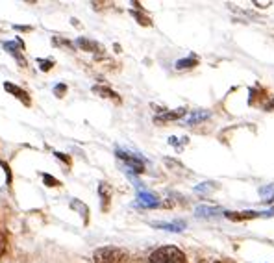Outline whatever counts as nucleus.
Masks as SVG:
<instances>
[{"label": "nucleus", "mask_w": 274, "mask_h": 263, "mask_svg": "<svg viewBox=\"0 0 274 263\" xmlns=\"http://www.w3.org/2000/svg\"><path fill=\"white\" fill-rule=\"evenodd\" d=\"M265 111H274V98L271 102H267V104H265Z\"/></svg>", "instance_id": "26"}, {"label": "nucleus", "mask_w": 274, "mask_h": 263, "mask_svg": "<svg viewBox=\"0 0 274 263\" xmlns=\"http://www.w3.org/2000/svg\"><path fill=\"white\" fill-rule=\"evenodd\" d=\"M39 65H41V69H43V71H50V67L54 65V61H50V60H47V61L39 60Z\"/></svg>", "instance_id": "22"}, {"label": "nucleus", "mask_w": 274, "mask_h": 263, "mask_svg": "<svg viewBox=\"0 0 274 263\" xmlns=\"http://www.w3.org/2000/svg\"><path fill=\"white\" fill-rule=\"evenodd\" d=\"M0 165H2V167H4V169H6V175H7V183H11V171H9V167H7L6 163L2 162L0 163Z\"/></svg>", "instance_id": "25"}, {"label": "nucleus", "mask_w": 274, "mask_h": 263, "mask_svg": "<svg viewBox=\"0 0 274 263\" xmlns=\"http://www.w3.org/2000/svg\"><path fill=\"white\" fill-rule=\"evenodd\" d=\"M98 193L102 196V208L107 209V202H109V198H111V187L107 185V183L102 182L100 187H98Z\"/></svg>", "instance_id": "15"}, {"label": "nucleus", "mask_w": 274, "mask_h": 263, "mask_svg": "<svg viewBox=\"0 0 274 263\" xmlns=\"http://www.w3.org/2000/svg\"><path fill=\"white\" fill-rule=\"evenodd\" d=\"M93 93L94 94H100V96H104V98H113L115 102H120L119 94L115 93V91H111L109 88H104V86H94Z\"/></svg>", "instance_id": "11"}, {"label": "nucleus", "mask_w": 274, "mask_h": 263, "mask_svg": "<svg viewBox=\"0 0 274 263\" xmlns=\"http://www.w3.org/2000/svg\"><path fill=\"white\" fill-rule=\"evenodd\" d=\"M4 48H6V50H9V52H11V56H15V58H17V61L20 63V67H26V60L22 58L19 47H17L15 43H4Z\"/></svg>", "instance_id": "13"}, {"label": "nucleus", "mask_w": 274, "mask_h": 263, "mask_svg": "<svg viewBox=\"0 0 274 263\" xmlns=\"http://www.w3.org/2000/svg\"><path fill=\"white\" fill-rule=\"evenodd\" d=\"M117 156H119L120 160H124L128 167H132L135 173H143V171H145V163H143V160L137 158V156L126 154V152H122V150H117Z\"/></svg>", "instance_id": "4"}, {"label": "nucleus", "mask_w": 274, "mask_h": 263, "mask_svg": "<svg viewBox=\"0 0 274 263\" xmlns=\"http://www.w3.org/2000/svg\"><path fill=\"white\" fill-rule=\"evenodd\" d=\"M215 189H219V183L206 182V183H200V185H196V187H194V191H196V193H200V195H207V193H213Z\"/></svg>", "instance_id": "16"}, {"label": "nucleus", "mask_w": 274, "mask_h": 263, "mask_svg": "<svg viewBox=\"0 0 274 263\" xmlns=\"http://www.w3.org/2000/svg\"><path fill=\"white\" fill-rule=\"evenodd\" d=\"M152 226L169 230V232H182L185 228V223H182V221H178V223H152Z\"/></svg>", "instance_id": "12"}, {"label": "nucleus", "mask_w": 274, "mask_h": 263, "mask_svg": "<svg viewBox=\"0 0 274 263\" xmlns=\"http://www.w3.org/2000/svg\"><path fill=\"white\" fill-rule=\"evenodd\" d=\"M185 111H187L185 108H180V109H176V111H161V113L158 115V117H156V122L176 121V119H180V117H183V115H185Z\"/></svg>", "instance_id": "8"}, {"label": "nucleus", "mask_w": 274, "mask_h": 263, "mask_svg": "<svg viewBox=\"0 0 274 263\" xmlns=\"http://www.w3.org/2000/svg\"><path fill=\"white\" fill-rule=\"evenodd\" d=\"M260 195L267 200V202H271V200H274V185H265V187L260 189Z\"/></svg>", "instance_id": "18"}, {"label": "nucleus", "mask_w": 274, "mask_h": 263, "mask_svg": "<svg viewBox=\"0 0 274 263\" xmlns=\"http://www.w3.org/2000/svg\"><path fill=\"white\" fill-rule=\"evenodd\" d=\"M209 115L211 113H209L207 109H198V111H193V113H189L187 117H183L182 122H183V124H187V126H191V124H198V122L209 119Z\"/></svg>", "instance_id": "5"}, {"label": "nucleus", "mask_w": 274, "mask_h": 263, "mask_svg": "<svg viewBox=\"0 0 274 263\" xmlns=\"http://www.w3.org/2000/svg\"><path fill=\"white\" fill-rule=\"evenodd\" d=\"M222 209L219 208H207V206H198V208L194 209V213L196 217H202V219H209V217H217L221 213Z\"/></svg>", "instance_id": "10"}, {"label": "nucleus", "mask_w": 274, "mask_h": 263, "mask_svg": "<svg viewBox=\"0 0 274 263\" xmlns=\"http://www.w3.org/2000/svg\"><path fill=\"white\" fill-rule=\"evenodd\" d=\"M43 180H45V183H47L48 187H60L61 183L56 180V178H52L50 175H43Z\"/></svg>", "instance_id": "20"}, {"label": "nucleus", "mask_w": 274, "mask_h": 263, "mask_svg": "<svg viewBox=\"0 0 274 263\" xmlns=\"http://www.w3.org/2000/svg\"><path fill=\"white\" fill-rule=\"evenodd\" d=\"M137 200H139V204L143 206V208H156V206H160L158 198H156L154 195L147 193V191H139V195H137Z\"/></svg>", "instance_id": "9"}, {"label": "nucleus", "mask_w": 274, "mask_h": 263, "mask_svg": "<svg viewBox=\"0 0 274 263\" xmlns=\"http://www.w3.org/2000/svg\"><path fill=\"white\" fill-rule=\"evenodd\" d=\"M126 258V252L117 247H102L94 250L93 254L94 263H124Z\"/></svg>", "instance_id": "2"}, {"label": "nucleus", "mask_w": 274, "mask_h": 263, "mask_svg": "<svg viewBox=\"0 0 274 263\" xmlns=\"http://www.w3.org/2000/svg\"><path fill=\"white\" fill-rule=\"evenodd\" d=\"M198 65V58L196 56H191V58H185V60L176 61V69L178 71H185V69H193Z\"/></svg>", "instance_id": "14"}, {"label": "nucleus", "mask_w": 274, "mask_h": 263, "mask_svg": "<svg viewBox=\"0 0 274 263\" xmlns=\"http://www.w3.org/2000/svg\"><path fill=\"white\" fill-rule=\"evenodd\" d=\"M4 89H6L7 93H11L13 96H17L24 106H30L32 104V100H30V96H28V93L26 91H22L20 88H17V86H13V84H9V82H6L4 84Z\"/></svg>", "instance_id": "6"}, {"label": "nucleus", "mask_w": 274, "mask_h": 263, "mask_svg": "<svg viewBox=\"0 0 274 263\" xmlns=\"http://www.w3.org/2000/svg\"><path fill=\"white\" fill-rule=\"evenodd\" d=\"M148 263H187V258L176 247H161L156 249L150 256H148Z\"/></svg>", "instance_id": "1"}, {"label": "nucleus", "mask_w": 274, "mask_h": 263, "mask_svg": "<svg viewBox=\"0 0 274 263\" xmlns=\"http://www.w3.org/2000/svg\"><path fill=\"white\" fill-rule=\"evenodd\" d=\"M7 249V241H6V236L0 232V258L4 256V252H6Z\"/></svg>", "instance_id": "21"}, {"label": "nucleus", "mask_w": 274, "mask_h": 263, "mask_svg": "<svg viewBox=\"0 0 274 263\" xmlns=\"http://www.w3.org/2000/svg\"><path fill=\"white\" fill-rule=\"evenodd\" d=\"M65 91H67L65 86H56V88H54V94H56V96H63Z\"/></svg>", "instance_id": "23"}, {"label": "nucleus", "mask_w": 274, "mask_h": 263, "mask_svg": "<svg viewBox=\"0 0 274 263\" xmlns=\"http://www.w3.org/2000/svg\"><path fill=\"white\" fill-rule=\"evenodd\" d=\"M56 156H58V160H61V162H65L67 165H71V158H69L67 154H60V152H58Z\"/></svg>", "instance_id": "24"}, {"label": "nucleus", "mask_w": 274, "mask_h": 263, "mask_svg": "<svg viewBox=\"0 0 274 263\" xmlns=\"http://www.w3.org/2000/svg\"><path fill=\"white\" fill-rule=\"evenodd\" d=\"M271 4H273L271 0H269V2H258V0H256L254 2V6H258V7H265V6H271Z\"/></svg>", "instance_id": "27"}, {"label": "nucleus", "mask_w": 274, "mask_h": 263, "mask_svg": "<svg viewBox=\"0 0 274 263\" xmlns=\"http://www.w3.org/2000/svg\"><path fill=\"white\" fill-rule=\"evenodd\" d=\"M71 208L78 209L82 215H84V221H86V224H87V215H89V209H87L86 204H82L80 200H76V198H73V202H71Z\"/></svg>", "instance_id": "17"}, {"label": "nucleus", "mask_w": 274, "mask_h": 263, "mask_svg": "<svg viewBox=\"0 0 274 263\" xmlns=\"http://www.w3.org/2000/svg\"><path fill=\"white\" fill-rule=\"evenodd\" d=\"M224 215L230 221H248V219H258V217H273L274 209H269V211H241V213L226 211Z\"/></svg>", "instance_id": "3"}, {"label": "nucleus", "mask_w": 274, "mask_h": 263, "mask_svg": "<svg viewBox=\"0 0 274 263\" xmlns=\"http://www.w3.org/2000/svg\"><path fill=\"white\" fill-rule=\"evenodd\" d=\"M76 43H78V47L84 48L86 52H98V54H100V52H104V47H102V45H98L96 41L86 39V37H78V41H76Z\"/></svg>", "instance_id": "7"}, {"label": "nucleus", "mask_w": 274, "mask_h": 263, "mask_svg": "<svg viewBox=\"0 0 274 263\" xmlns=\"http://www.w3.org/2000/svg\"><path fill=\"white\" fill-rule=\"evenodd\" d=\"M132 15L139 20V24H143V26H152V20L148 19V17H145L143 13H139V11H132Z\"/></svg>", "instance_id": "19"}]
</instances>
